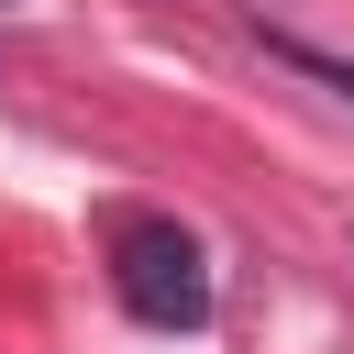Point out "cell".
Returning <instances> with one entry per match:
<instances>
[{
    "instance_id": "obj_2",
    "label": "cell",
    "mask_w": 354,
    "mask_h": 354,
    "mask_svg": "<svg viewBox=\"0 0 354 354\" xmlns=\"http://www.w3.org/2000/svg\"><path fill=\"white\" fill-rule=\"evenodd\" d=\"M266 44H277V55L299 66V77H321V88H332V100L354 111V55H332V44H299V33H266Z\"/></svg>"
},
{
    "instance_id": "obj_1",
    "label": "cell",
    "mask_w": 354,
    "mask_h": 354,
    "mask_svg": "<svg viewBox=\"0 0 354 354\" xmlns=\"http://www.w3.org/2000/svg\"><path fill=\"white\" fill-rule=\"evenodd\" d=\"M111 288H122V310L155 321V332H199V321H210V254H199V232H177V221H122Z\"/></svg>"
}]
</instances>
